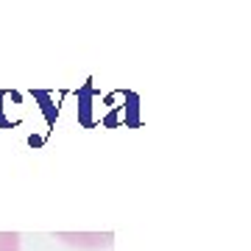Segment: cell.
Segmentation results:
<instances>
[{
    "mask_svg": "<svg viewBox=\"0 0 251 251\" xmlns=\"http://www.w3.org/2000/svg\"><path fill=\"white\" fill-rule=\"evenodd\" d=\"M123 100H126L123 126H128V128H137V126H140V95L128 90V92H123Z\"/></svg>",
    "mask_w": 251,
    "mask_h": 251,
    "instance_id": "3957f363",
    "label": "cell"
},
{
    "mask_svg": "<svg viewBox=\"0 0 251 251\" xmlns=\"http://www.w3.org/2000/svg\"><path fill=\"white\" fill-rule=\"evenodd\" d=\"M0 251H20V232H0Z\"/></svg>",
    "mask_w": 251,
    "mask_h": 251,
    "instance_id": "277c9868",
    "label": "cell"
},
{
    "mask_svg": "<svg viewBox=\"0 0 251 251\" xmlns=\"http://www.w3.org/2000/svg\"><path fill=\"white\" fill-rule=\"evenodd\" d=\"M78 123L81 128H95V115H92V98H95V84L92 78H87L78 87Z\"/></svg>",
    "mask_w": 251,
    "mask_h": 251,
    "instance_id": "6da1fadb",
    "label": "cell"
},
{
    "mask_svg": "<svg viewBox=\"0 0 251 251\" xmlns=\"http://www.w3.org/2000/svg\"><path fill=\"white\" fill-rule=\"evenodd\" d=\"M31 95H34V100H39L42 115H45V123L53 128V126H56V117H59V106H56L53 90H31Z\"/></svg>",
    "mask_w": 251,
    "mask_h": 251,
    "instance_id": "7a4b0ae2",
    "label": "cell"
}]
</instances>
